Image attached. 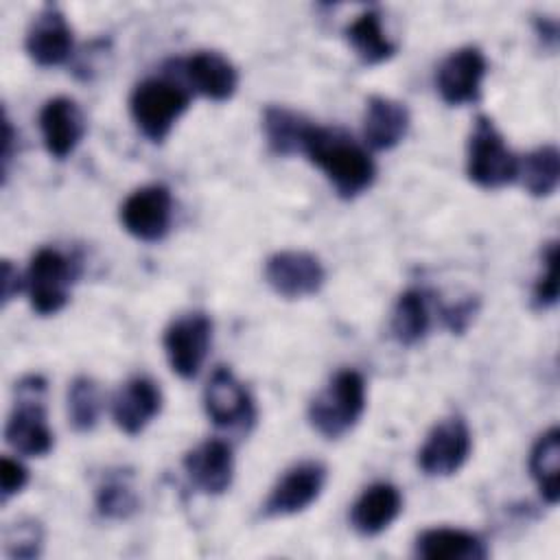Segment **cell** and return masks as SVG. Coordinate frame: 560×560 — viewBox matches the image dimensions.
I'll list each match as a JSON object with an SVG mask.
<instances>
[{
	"mask_svg": "<svg viewBox=\"0 0 560 560\" xmlns=\"http://www.w3.org/2000/svg\"><path fill=\"white\" fill-rule=\"evenodd\" d=\"M203 409L221 429H249L256 407L245 385L228 368H217L203 389Z\"/></svg>",
	"mask_w": 560,
	"mask_h": 560,
	"instance_id": "cell-13",
	"label": "cell"
},
{
	"mask_svg": "<svg viewBox=\"0 0 560 560\" xmlns=\"http://www.w3.org/2000/svg\"><path fill=\"white\" fill-rule=\"evenodd\" d=\"M488 63L477 46H462L438 66L435 85L446 105H472L481 98V83Z\"/></svg>",
	"mask_w": 560,
	"mask_h": 560,
	"instance_id": "cell-11",
	"label": "cell"
},
{
	"mask_svg": "<svg viewBox=\"0 0 560 560\" xmlns=\"http://www.w3.org/2000/svg\"><path fill=\"white\" fill-rule=\"evenodd\" d=\"M101 416V392L90 376H77L68 387V418L74 431H92Z\"/></svg>",
	"mask_w": 560,
	"mask_h": 560,
	"instance_id": "cell-27",
	"label": "cell"
},
{
	"mask_svg": "<svg viewBox=\"0 0 560 560\" xmlns=\"http://www.w3.org/2000/svg\"><path fill=\"white\" fill-rule=\"evenodd\" d=\"M365 411V381L357 370L337 372L311 400L308 422L326 440H339Z\"/></svg>",
	"mask_w": 560,
	"mask_h": 560,
	"instance_id": "cell-2",
	"label": "cell"
},
{
	"mask_svg": "<svg viewBox=\"0 0 560 560\" xmlns=\"http://www.w3.org/2000/svg\"><path fill=\"white\" fill-rule=\"evenodd\" d=\"M416 556L422 560H486V542L466 529L431 527L416 538Z\"/></svg>",
	"mask_w": 560,
	"mask_h": 560,
	"instance_id": "cell-21",
	"label": "cell"
},
{
	"mask_svg": "<svg viewBox=\"0 0 560 560\" xmlns=\"http://www.w3.org/2000/svg\"><path fill=\"white\" fill-rule=\"evenodd\" d=\"M558 243L549 241L542 252V271L534 284V304L549 308L558 302Z\"/></svg>",
	"mask_w": 560,
	"mask_h": 560,
	"instance_id": "cell-30",
	"label": "cell"
},
{
	"mask_svg": "<svg viewBox=\"0 0 560 560\" xmlns=\"http://www.w3.org/2000/svg\"><path fill=\"white\" fill-rule=\"evenodd\" d=\"M179 70L192 92L210 101H228L238 88L234 63L217 50H197L179 63Z\"/></svg>",
	"mask_w": 560,
	"mask_h": 560,
	"instance_id": "cell-17",
	"label": "cell"
},
{
	"mask_svg": "<svg viewBox=\"0 0 560 560\" xmlns=\"http://www.w3.org/2000/svg\"><path fill=\"white\" fill-rule=\"evenodd\" d=\"M15 392L18 398L4 427V440L20 455L44 457L52 451L55 444L44 407L46 381L37 374L24 376Z\"/></svg>",
	"mask_w": 560,
	"mask_h": 560,
	"instance_id": "cell-3",
	"label": "cell"
},
{
	"mask_svg": "<svg viewBox=\"0 0 560 560\" xmlns=\"http://www.w3.org/2000/svg\"><path fill=\"white\" fill-rule=\"evenodd\" d=\"M308 127L311 122L306 118L280 105H271L262 114V131L269 149L276 155L302 153V144Z\"/></svg>",
	"mask_w": 560,
	"mask_h": 560,
	"instance_id": "cell-24",
	"label": "cell"
},
{
	"mask_svg": "<svg viewBox=\"0 0 560 560\" xmlns=\"http://www.w3.org/2000/svg\"><path fill=\"white\" fill-rule=\"evenodd\" d=\"M532 197H549L560 182V153L556 144H542L518 160V175Z\"/></svg>",
	"mask_w": 560,
	"mask_h": 560,
	"instance_id": "cell-26",
	"label": "cell"
},
{
	"mask_svg": "<svg viewBox=\"0 0 560 560\" xmlns=\"http://www.w3.org/2000/svg\"><path fill=\"white\" fill-rule=\"evenodd\" d=\"M190 105V92L173 79H144L129 98V112L138 131L153 144L168 138L173 125Z\"/></svg>",
	"mask_w": 560,
	"mask_h": 560,
	"instance_id": "cell-4",
	"label": "cell"
},
{
	"mask_svg": "<svg viewBox=\"0 0 560 560\" xmlns=\"http://www.w3.org/2000/svg\"><path fill=\"white\" fill-rule=\"evenodd\" d=\"M466 175L481 188H503L516 182L518 158L508 149L494 122L479 114L472 122L466 151Z\"/></svg>",
	"mask_w": 560,
	"mask_h": 560,
	"instance_id": "cell-5",
	"label": "cell"
},
{
	"mask_svg": "<svg viewBox=\"0 0 560 560\" xmlns=\"http://www.w3.org/2000/svg\"><path fill=\"white\" fill-rule=\"evenodd\" d=\"M0 284H2V304H9L13 295L20 293L24 280H20L18 269L11 265V260H2V271H0Z\"/></svg>",
	"mask_w": 560,
	"mask_h": 560,
	"instance_id": "cell-33",
	"label": "cell"
},
{
	"mask_svg": "<svg viewBox=\"0 0 560 560\" xmlns=\"http://www.w3.org/2000/svg\"><path fill=\"white\" fill-rule=\"evenodd\" d=\"M343 33L350 48L365 66L383 63L396 52V44L383 33L381 13L376 9H365L359 13Z\"/></svg>",
	"mask_w": 560,
	"mask_h": 560,
	"instance_id": "cell-22",
	"label": "cell"
},
{
	"mask_svg": "<svg viewBox=\"0 0 560 560\" xmlns=\"http://www.w3.org/2000/svg\"><path fill=\"white\" fill-rule=\"evenodd\" d=\"M162 409V392L147 376L129 378L112 400V418L127 435H138Z\"/></svg>",
	"mask_w": 560,
	"mask_h": 560,
	"instance_id": "cell-18",
	"label": "cell"
},
{
	"mask_svg": "<svg viewBox=\"0 0 560 560\" xmlns=\"http://www.w3.org/2000/svg\"><path fill=\"white\" fill-rule=\"evenodd\" d=\"M94 505L103 518L120 521L138 510V497L122 475H112L96 488Z\"/></svg>",
	"mask_w": 560,
	"mask_h": 560,
	"instance_id": "cell-28",
	"label": "cell"
},
{
	"mask_svg": "<svg viewBox=\"0 0 560 560\" xmlns=\"http://www.w3.org/2000/svg\"><path fill=\"white\" fill-rule=\"evenodd\" d=\"M44 532L37 521H20L4 534V553L11 558H35L42 551Z\"/></svg>",
	"mask_w": 560,
	"mask_h": 560,
	"instance_id": "cell-29",
	"label": "cell"
},
{
	"mask_svg": "<svg viewBox=\"0 0 560 560\" xmlns=\"http://www.w3.org/2000/svg\"><path fill=\"white\" fill-rule=\"evenodd\" d=\"M28 483V470L11 457H2L0 459V494H2V503L9 501L13 494L22 492L24 486Z\"/></svg>",
	"mask_w": 560,
	"mask_h": 560,
	"instance_id": "cell-31",
	"label": "cell"
},
{
	"mask_svg": "<svg viewBox=\"0 0 560 560\" xmlns=\"http://www.w3.org/2000/svg\"><path fill=\"white\" fill-rule=\"evenodd\" d=\"M13 140H15V133H13L11 120H9V118H4V125H2V171H4V173H7L9 160H11V147H13Z\"/></svg>",
	"mask_w": 560,
	"mask_h": 560,
	"instance_id": "cell-34",
	"label": "cell"
},
{
	"mask_svg": "<svg viewBox=\"0 0 560 560\" xmlns=\"http://www.w3.org/2000/svg\"><path fill=\"white\" fill-rule=\"evenodd\" d=\"M431 328V313L427 293L420 289H407L394 304L389 330L402 346H413L427 337Z\"/></svg>",
	"mask_w": 560,
	"mask_h": 560,
	"instance_id": "cell-23",
	"label": "cell"
},
{
	"mask_svg": "<svg viewBox=\"0 0 560 560\" xmlns=\"http://www.w3.org/2000/svg\"><path fill=\"white\" fill-rule=\"evenodd\" d=\"M302 153L328 177L343 199H354L374 184V160L343 129L311 125L304 136Z\"/></svg>",
	"mask_w": 560,
	"mask_h": 560,
	"instance_id": "cell-1",
	"label": "cell"
},
{
	"mask_svg": "<svg viewBox=\"0 0 560 560\" xmlns=\"http://www.w3.org/2000/svg\"><path fill=\"white\" fill-rule=\"evenodd\" d=\"M472 440L466 420L448 416L429 431L418 451V466L429 477H448L466 464Z\"/></svg>",
	"mask_w": 560,
	"mask_h": 560,
	"instance_id": "cell-8",
	"label": "cell"
},
{
	"mask_svg": "<svg viewBox=\"0 0 560 560\" xmlns=\"http://www.w3.org/2000/svg\"><path fill=\"white\" fill-rule=\"evenodd\" d=\"M24 46L28 57L42 68L59 66L72 55V28L57 4L42 7V11L33 18Z\"/></svg>",
	"mask_w": 560,
	"mask_h": 560,
	"instance_id": "cell-14",
	"label": "cell"
},
{
	"mask_svg": "<svg viewBox=\"0 0 560 560\" xmlns=\"http://www.w3.org/2000/svg\"><path fill=\"white\" fill-rule=\"evenodd\" d=\"M265 280L273 293L287 300H300L315 295L322 289L326 271L317 256L308 252L284 249L267 258Z\"/></svg>",
	"mask_w": 560,
	"mask_h": 560,
	"instance_id": "cell-12",
	"label": "cell"
},
{
	"mask_svg": "<svg viewBox=\"0 0 560 560\" xmlns=\"http://www.w3.org/2000/svg\"><path fill=\"white\" fill-rule=\"evenodd\" d=\"M409 131V109L389 96H370L363 114V138L376 151L394 149Z\"/></svg>",
	"mask_w": 560,
	"mask_h": 560,
	"instance_id": "cell-20",
	"label": "cell"
},
{
	"mask_svg": "<svg viewBox=\"0 0 560 560\" xmlns=\"http://www.w3.org/2000/svg\"><path fill=\"white\" fill-rule=\"evenodd\" d=\"M326 466L322 462H300L284 470L262 503L267 518L293 516L313 505L326 486Z\"/></svg>",
	"mask_w": 560,
	"mask_h": 560,
	"instance_id": "cell-9",
	"label": "cell"
},
{
	"mask_svg": "<svg viewBox=\"0 0 560 560\" xmlns=\"http://www.w3.org/2000/svg\"><path fill=\"white\" fill-rule=\"evenodd\" d=\"M173 221V197L162 184H149L133 190L120 206L122 228L138 241H162Z\"/></svg>",
	"mask_w": 560,
	"mask_h": 560,
	"instance_id": "cell-10",
	"label": "cell"
},
{
	"mask_svg": "<svg viewBox=\"0 0 560 560\" xmlns=\"http://www.w3.org/2000/svg\"><path fill=\"white\" fill-rule=\"evenodd\" d=\"M558 466H560V429H547L529 453V472L538 486L540 497L556 505L560 490H558Z\"/></svg>",
	"mask_w": 560,
	"mask_h": 560,
	"instance_id": "cell-25",
	"label": "cell"
},
{
	"mask_svg": "<svg viewBox=\"0 0 560 560\" xmlns=\"http://www.w3.org/2000/svg\"><path fill=\"white\" fill-rule=\"evenodd\" d=\"M184 470L190 483L203 494H223L232 486L234 455L228 442L206 440L184 455Z\"/></svg>",
	"mask_w": 560,
	"mask_h": 560,
	"instance_id": "cell-16",
	"label": "cell"
},
{
	"mask_svg": "<svg viewBox=\"0 0 560 560\" xmlns=\"http://www.w3.org/2000/svg\"><path fill=\"white\" fill-rule=\"evenodd\" d=\"M402 494L394 483L378 481L361 492L350 508L352 529L361 536L383 534L400 514Z\"/></svg>",
	"mask_w": 560,
	"mask_h": 560,
	"instance_id": "cell-19",
	"label": "cell"
},
{
	"mask_svg": "<svg viewBox=\"0 0 560 560\" xmlns=\"http://www.w3.org/2000/svg\"><path fill=\"white\" fill-rule=\"evenodd\" d=\"M72 280L74 262L66 254L52 247L37 249L28 262L24 280L31 308L37 315L59 313L68 304Z\"/></svg>",
	"mask_w": 560,
	"mask_h": 560,
	"instance_id": "cell-6",
	"label": "cell"
},
{
	"mask_svg": "<svg viewBox=\"0 0 560 560\" xmlns=\"http://www.w3.org/2000/svg\"><path fill=\"white\" fill-rule=\"evenodd\" d=\"M475 313H477V300L475 298H468V300H462L457 304L440 308V317H442L444 326L451 332H457V335L464 332L470 326Z\"/></svg>",
	"mask_w": 560,
	"mask_h": 560,
	"instance_id": "cell-32",
	"label": "cell"
},
{
	"mask_svg": "<svg viewBox=\"0 0 560 560\" xmlns=\"http://www.w3.org/2000/svg\"><path fill=\"white\" fill-rule=\"evenodd\" d=\"M212 341V319L201 313H184L175 317L162 337L171 370L179 378H195L208 357Z\"/></svg>",
	"mask_w": 560,
	"mask_h": 560,
	"instance_id": "cell-7",
	"label": "cell"
},
{
	"mask_svg": "<svg viewBox=\"0 0 560 560\" xmlns=\"http://www.w3.org/2000/svg\"><path fill=\"white\" fill-rule=\"evenodd\" d=\"M39 129L46 151L63 160L68 158L85 136V118L77 101L68 96H55L44 103L39 112Z\"/></svg>",
	"mask_w": 560,
	"mask_h": 560,
	"instance_id": "cell-15",
	"label": "cell"
}]
</instances>
